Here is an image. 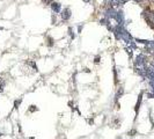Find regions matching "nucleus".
<instances>
[{
    "label": "nucleus",
    "mask_w": 154,
    "mask_h": 139,
    "mask_svg": "<svg viewBox=\"0 0 154 139\" xmlns=\"http://www.w3.org/2000/svg\"><path fill=\"white\" fill-rule=\"evenodd\" d=\"M72 17V11L70 7H65L60 13V19H61V22H67L70 21Z\"/></svg>",
    "instance_id": "obj_1"
},
{
    "label": "nucleus",
    "mask_w": 154,
    "mask_h": 139,
    "mask_svg": "<svg viewBox=\"0 0 154 139\" xmlns=\"http://www.w3.org/2000/svg\"><path fill=\"white\" fill-rule=\"evenodd\" d=\"M50 7H51V11L54 13V14H59V13H61V4L60 3H58V1H53L51 5H50Z\"/></svg>",
    "instance_id": "obj_2"
},
{
    "label": "nucleus",
    "mask_w": 154,
    "mask_h": 139,
    "mask_svg": "<svg viewBox=\"0 0 154 139\" xmlns=\"http://www.w3.org/2000/svg\"><path fill=\"white\" fill-rule=\"evenodd\" d=\"M145 51L154 56V41H149L147 44H145Z\"/></svg>",
    "instance_id": "obj_3"
},
{
    "label": "nucleus",
    "mask_w": 154,
    "mask_h": 139,
    "mask_svg": "<svg viewBox=\"0 0 154 139\" xmlns=\"http://www.w3.org/2000/svg\"><path fill=\"white\" fill-rule=\"evenodd\" d=\"M141 100H143V93L139 94L138 96V101L136 103V107H134V111H136V116H138V113H139V108H140V104H141Z\"/></svg>",
    "instance_id": "obj_4"
},
{
    "label": "nucleus",
    "mask_w": 154,
    "mask_h": 139,
    "mask_svg": "<svg viewBox=\"0 0 154 139\" xmlns=\"http://www.w3.org/2000/svg\"><path fill=\"white\" fill-rule=\"evenodd\" d=\"M45 44H46L48 48H52V46L54 45V40H53V37H51L50 35L45 36Z\"/></svg>",
    "instance_id": "obj_5"
},
{
    "label": "nucleus",
    "mask_w": 154,
    "mask_h": 139,
    "mask_svg": "<svg viewBox=\"0 0 154 139\" xmlns=\"http://www.w3.org/2000/svg\"><path fill=\"white\" fill-rule=\"evenodd\" d=\"M123 94H124V88L123 87H119L118 89H117V92H116V95H115V101H118L122 96H123Z\"/></svg>",
    "instance_id": "obj_6"
},
{
    "label": "nucleus",
    "mask_w": 154,
    "mask_h": 139,
    "mask_svg": "<svg viewBox=\"0 0 154 139\" xmlns=\"http://www.w3.org/2000/svg\"><path fill=\"white\" fill-rule=\"evenodd\" d=\"M27 64H28L30 67H33L36 72H38V67H37V65H36V63H35L34 60H28V62H27Z\"/></svg>",
    "instance_id": "obj_7"
},
{
    "label": "nucleus",
    "mask_w": 154,
    "mask_h": 139,
    "mask_svg": "<svg viewBox=\"0 0 154 139\" xmlns=\"http://www.w3.org/2000/svg\"><path fill=\"white\" fill-rule=\"evenodd\" d=\"M100 24H101V26H106V27H108V26L110 24V20L107 19V17H103V19L100 20Z\"/></svg>",
    "instance_id": "obj_8"
},
{
    "label": "nucleus",
    "mask_w": 154,
    "mask_h": 139,
    "mask_svg": "<svg viewBox=\"0 0 154 139\" xmlns=\"http://www.w3.org/2000/svg\"><path fill=\"white\" fill-rule=\"evenodd\" d=\"M112 73H114V81H115V85H118V74H117V68H116V67H114Z\"/></svg>",
    "instance_id": "obj_9"
},
{
    "label": "nucleus",
    "mask_w": 154,
    "mask_h": 139,
    "mask_svg": "<svg viewBox=\"0 0 154 139\" xmlns=\"http://www.w3.org/2000/svg\"><path fill=\"white\" fill-rule=\"evenodd\" d=\"M28 111L29 113H36V111H38V108L35 105V104H32V105H29V108H28Z\"/></svg>",
    "instance_id": "obj_10"
},
{
    "label": "nucleus",
    "mask_w": 154,
    "mask_h": 139,
    "mask_svg": "<svg viewBox=\"0 0 154 139\" xmlns=\"http://www.w3.org/2000/svg\"><path fill=\"white\" fill-rule=\"evenodd\" d=\"M69 36H70L71 40H74V38H75V34H74V32H73V28H72V27L69 28Z\"/></svg>",
    "instance_id": "obj_11"
},
{
    "label": "nucleus",
    "mask_w": 154,
    "mask_h": 139,
    "mask_svg": "<svg viewBox=\"0 0 154 139\" xmlns=\"http://www.w3.org/2000/svg\"><path fill=\"white\" fill-rule=\"evenodd\" d=\"M21 102H22V99H21V97H20L19 100H16V101L14 102V109H19V107H20Z\"/></svg>",
    "instance_id": "obj_12"
},
{
    "label": "nucleus",
    "mask_w": 154,
    "mask_h": 139,
    "mask_svg": "<svg viewBox=\"0 0 154 139\" xmlns=\"http://www.w3.org/2000/svg\"><path fill=\"white\" fill-rule=\"evenodd\" d=\"M100 62H101V56H100V54L95 56V58H94V64H95V65H99Z\"/></svg>",
    "instance_id": "obj_13"
},
{
    "label": "nucleus",
    "mask_w": 154,
    "mask_h": 139,
    "mask_svg": "<svg viewBox=\"0 0 154 139\" xmlns=\"http://www.w3.org/2000/svg\"><path fill=\"white\" fill-rule=\"evenodd\" d=\"M53 1H54V0H42V3H43L44 5H46V6H50Z\"/></svg>",
    "instance_id": "obj_14"
},
{
    "label": "nucleus",
    "mask_w": 154,
    "mask_h": 139,
    "mask_svg": "<svg viewBox=\"0 0 154 139\" xmlns=\"http://www.w3.org/2000/svg\"><path fill=\"white\" fill-rule=\"evenodd\" d=\"M136 133H137V131L133 129V130H131V131H129V132H128V136H134Z\"/></svg>",
    "instance_id": "obj_15"
},
{
    "label": "nucleus",
    "mask_w": 154,
    "mask_h": 139,
    "mask_svg": "<svg viewBox=\"0 0 154 139\" xmlns=\"http://www.w3.org/2000/svg\"><path fill=\"white\" fill-rule=\"evenodd\" d=\"M83 72H86V73H90L91 71H90L89 68H87V67H85V68H83Z\"/></svg>",
    "instance_id": "obj_16"
},
{
    "label": "nucleus",
    "mask_w": 154,
    "mask_h": 139,
    "mask_svg": "<svg viewBox=\"0 0 154 139\" xmlns=\"http://www.w3.org/2000/svg\"><path fill=\"white\" fill-rule=\"evenodd\" d=\"M54 23H56V16L52 15V24H54Z\"/></svg>",
    "instance_id": "obj_17"
},
{
    "label": "nucleus",
    "mask_w": 154,
    "mask_h": 139,
    "mask_svg": "<svg viewBox=\"0 0 154 139\" xmlns=\"http://www.w3.org/2000/svg\"><path fill=\"white\" fill-rule=\"evenodd\" d=\"M82 28H83L82 26H79V28H78V33H80V32L82 30Z\"/></svg>",
    "instance_id": "obj_18"
},
{
    "label": "nucleus",
    "mask_w": 154,
    "mask_h": 139,
    "mask_svg": "<svg viewBox=\"0 0 154 139\" xmlns=\"http://www.w3.org/2000/svg\"><path fill=\"white\" fill-rule=\"evenodd\" d=\"M88 123H89V124L91 125V124H93V123H94V120H88Z\"/></svg>",
    "instance_id": "obj_19"
},
{
    "label": "nucleus",
    "mask_w": 154,
    "mask_h": 139,
    "mask_svg": "<svg viewBox=\"0 0 154 139\" xmlns=\"http://www.w3.org/2000/svg\"><path fill=\"white\" fill-rule=\"evenodd\" d=\"M83 1H85V3H90L91 0H83Z\"/></svg>",
    "instance_id": "obj_20"
},
{
    "label": "nucleus",
    "mask_w": 154,
    "mask_h": 139,
    "mask_svg": "<svg viewBox=\"0 0 154 139\" xmlns=\"http://www.w3.org/2000/svg\"><path fill=\"white\" fill-rule=\"evenodd\" d=\"M1 136H4V133H1V132H0V137H1Z\"/></svg>",
    "instance_id": "obj_21"
}]
</instances>
